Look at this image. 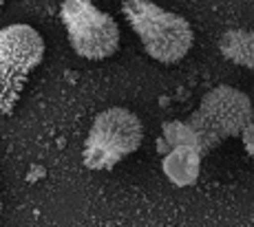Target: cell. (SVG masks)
<instances>
[{
  "label": "cell",
  "instance_id": "1",
  "mask_svg": "<svg viewBox=\"0 0 254 227\" xmlns=\"http://www.w3.org/2000/svg\"><path fill=\"white\" fill-rule=\"evenodd\" d=\"M122 13L141 40V46L153 60L175 64L184 60L192 46V27L179 13L155 4L153 0H124Z\"/></svg>",
  "mask_w": 254,
  "mask_h": 227
},
{
  "label": "cell",
  "instance_id": "2",
  "mask_svg": "<svg viewBox=\"0 0 254 227\" xmlns=\"http://www.w3.org/2000/svg\"><path fill=\"white\" fill-rule=\"evenodd\" d=\"M248 122H252L250 97L243 91L223 84L208 91L199 108L184 124L194 135L197 150L203 157L228 137L241 135Z\"/></svg>",
  "mask_w": 254,
  "mask_h": 227
},
{
  "label": "cell",
  "instance_id": "3",
  "mask_svg": "<svg viewBox=\"0 0 254 227\" xmlns=\"http://www.w3.org/2000/svg\"><path fill=\"white\" fill-rule=\"evenodd\" d=\"M45 57V40L29 25L0 29V115H11L31 71Z\"/></svg>",
  "mask_w": 254,
  "mask_h": 227
},
{
  "label": "cell",
  "instance_id": "4",
  "mask_svg": "<svg viewBox=\"0 0 254 227\" xmlns=\"http://www.w3.org/2000/svg\"><path fill=\"white\" fill-rule=\"evenodd\" d=\"M144 128L135 113L113 106L93 119L84 143V166L89 170H111L124 157L133 154L141 146Z\"/></svg>",
  "mask_w": 254,
  "mask_h": 227
},
{
  "label": "cell",
  "instance_id": "5",
  "mask_svg": "<svg viewBox=\"0 0 254 227\" xmlns=\"http://www.w3.org/2000/svg\"><path fill=\"white\" fill-rule=\"evenodd\" d=\"M60 18L73 51L86 60H106L120 49V27L91 0H62Z\"/></svg>",
  "mask_w": 254,
  "mask_h": 227
},
{
  "label": "cell",
  "instance_id": "6",
  "mask_svg": "<svg viewBox=\"0 0 254 227\" xmlns=\"http://www.w3.org/2000/svg\"><path fill=\"white\" fill-rule=\"evenodd\" d=\"M199 166H201V152L197 146H173V150L166 154L162 168L168 181L177 187H188L197 181L199 177Z\"/></svg>",
  "mask_w": 254,
  "mask_h": 227
},
{
  "label": "cell",
  "instance_id": "7",
  "mask_svg": "<svg viewBox=\"0 0 254 227\" xmlns=\"http://www.w3.org/2000/svg\"><path fill=\"white\" fill-rule=\"evenodd\" d=\"M219 49H221L223 57L237 62L241 66L252 69L254 66V33L243 31V29H234V31H226L219 40Z\"/></svg>",
  "mask_w": 254,
  "mask_h": 227
},
{
  "label": "cell",
  "instance_id": "8",
  "mask_svg": "<svg viewBox=\"0 0 254 227\" xmlns=\"http://www.w3.org/2000/svg\"><path fill=\"white\" fill-rule=\"evenodd\" d=\"M164 137L170 146H182V143H188V146H197L194 141V135L190 133V128L186 126L184 122H168L164 126Z\"/></svg>",
  "mask_w": 254,
  "mask_h": 227
},
{
  "label": "cell",
  "instance_id": "9",
  "mask_svg": "<svg viewBox=\"0 0 254 227\" xmlns=\"http://www.w3.org/2000/svg\"><path fill=\"white\" fill-rule=\"evenodd\" d=\"M252 133H254V124L252 122H248L246 126H243V130H241V135H243V146H246V150H248V154H254V143H252Z\"/></svg>",
  "mask_w": 254,
  "mask_h": 227
},
{
  "label": "cell",
  "instance_id": "10",
  "mask_svg": "<svg viewBox=\"0 0 254 227\" xmlns=\"http://www.w3.org/2000/svg\"><path fill=\"white\" fill-rule=\"evenodd\" d=\"M2 4H4V0H0V9H2Z\"/></svg>",
  "mask_w": 254,
  "mask_h": 227
},
{
  "label": "cell",
  "instance_id": "11",
  "mask_svg": "<svg viewBox=\"0 0 254 227\" xmlns=\"http://www.w3.org/2000/svg\"><path fill=\"white\" fill-rule=\"evenodd\" d=\"M0 212H2V201H0Z\"/></svg>",
  "mask_w": 254,
  "mask_h": 227
}]
</instances>
